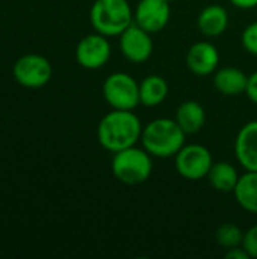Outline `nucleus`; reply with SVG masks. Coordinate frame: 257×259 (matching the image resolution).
Instances as JSON below:
<instances>
[{
    "instance_id": "f257e3e1",
    "label": "nucleus",
    "mask_w": 257,
    "mask_h": 259,
    "mask_svg": "<svg viewBox=\"0 0 257 259\" xmlns=\"http://www.w3.org/2000/svg\"><path fill=\"white\" fill-rule=\"evenodd\" d=\"M142 127L139 117L133 114V111L112 109L100 120L97 140L105 150L117 153L136 146V143L141 141Z\"/></svg>"
},
{
    "instance_id": "f03ea898",
    "label": "nucleus",
    "mask_w": 257,
    "mask_h": 259,
    "mask_svg": "<svg viewBox=\"0 0 257 259\" xmlns=\"http://www.w3.org/2000/svg\"><path fill=\"white\" fill-rule=\"evenodd\" d=\"M186 134L171 118H156L142 127V147L156 158H171L185 146Z\"/></svg>"
},
{
    "instance_id": "7ed1b4c3",
    "label": "nucleus",
    "mask_w": 257,
    "mask_h": 259,
    "mask_svg": "<svg viewBox=\"0 0 257 259\" xmlns=\"http://www.w3.org/2000/svg\"><path fill=\"white\" fill-rule=\"evenodd\" d=\"M89 21L95 32L108 38L120 36L133 24V11L127 0H95L89 11Z\"/></svg>"
},
{
    "instance_id": "20e7f679",
    "label": "nucleus",
    "mask_w": 257,
    "mask_h": 259,
    "mask_svg": "<svg viewBox=\"0 0 257 259\" xmlns=\"http://www.w3.org/2000/svg\"><path fill=\"white\" fill-rule=\"evenodd\" d=\"M112 173L117 181L124 185L135 187L144 184L153 171L151 155L142 147H129L121 152L114 153L111 162Z\"/></svg>"
},
{
    "instance_id": "39448f33",
    "label": "nucleus",
    "mask_w": 257,
    "mask_h": 259,
    "mask_svg": "<svg viewBox=\"0 0 257 259\" xmlns=\"http://www.w3.org/2000/svg\"><path fill=\"white\" fill-rule=\"evenodd\" d=\"M103 97L112 109L133 111L141 105L139 83L127 73H112L103 82Z\"/></svg>"
},
{
    "instance_id": "423d86ee",
    "label": "nucleus",
    "mask_w": 257,
    "mask_h": 259,
    "mask_svg": "<svg viewBox=\"0 0 257 259\" xmlns=\"http://www.w3.org/2000/svg\"><path fill=\"white\" fill-rule=\"evenodd\" d=\"M52 74L53 68L50 61L38 53H26L20 56L12 67V76L15 82L27 90L45 87L50 82Z\"/></svg>"
},
{
    "instance_id": "0eeeda50",
    "label": "nucleus",
    "mask_w": 257,
    "mask_h": 259,
    "mask_svg": "<svg viewBox=\"0 0 257 259\" xmlns=\"http://www.w3.org/2000/svg\"><path fill=\"white\" fill-rule=\"evenodd\" d=\"M176 171L186 181H201L208 178L214 165L211 150L203 144H185L174 156Z\"/></svg>"
},
{
    "instance_id": "6e6552de",
    "label": "nucleus",
    "mask_w": 257,
    "mask_h": 259,
    "mask_svg": "<svg viewBox=\"0 0 257 259\" xmlns=\"http://www.w3.org/2000/svg\"><path fill=\"white\" fill-rule=\"evenodd\" d=\"M112 47L108 36L95 32L83 36L76 46V61L82 68L98 70L111 59Z\"/></svg>"
},
{
    "instance_id": "1a4fd4ad",
    "label": "nucleus",
    "mask_w": 257,
    "mask_h": 259,
    "mask_svg": "<svg viewBox=\"0 0 257 259\" xmlns=\"http://www.w3.org/2000/svg\"><path fill=\"white\" fill-rule=\"evenodd\" d=\"M120 50L123 56L133 64H142L153 53L151 33L139 27L135 21L120 35Z\"/></svg>"
},
{
    "instance_id": "9d476101",
    "label": "nucleus",
    "mask_w": 257,
    "mask_h": 259,
    "mask_svg": "<svg viewBox=\"0 0 257 259\" xmlns=\"http://www.w3.org/2000/svg\"><path fill=\"white\" fill-rule=\"evenodd\" d=\"M171 18V6L167 0H139L133 21L150 33H158L167 27Z\"/></svg>"
},
{
    "instance_id": "9b49d317",
    "label": "nucleus",
    "mask_w": 257,
    "mask_h": 259,
    "mask_svg": "<svg viewBox=\"0 0 257 259\" xmlns=\"http://www.w3.org/2000/svg\"><path fill=\"white\" fill-rule=\"evenodd\" d=\"M186 65L197 76H209L220 65V52L209 41L192 44L186 53Z\"/></svg>"
},
{
    "instance_id": "f8f14e48",
    "label": "nucleus",
    "mask_w": 257,
    "mask_h": 259,
    "mask_svg": "<svg viewBox=\"0 0 257 259\" xmlns=\"http://www.w3.org/2000/svg\"><path fill=\"white\" fill-rule=\"evenodd\" d=\"M235 156L245 171H257V120L239 129L235 140Z\"/></svg>"
},
{
    "instance_id": "ddd939ff",
    "label": "nucleus",
    "mask_w": 257,
    "mask_h": 259,
    "mask_svg": "<svg viewBox=\"0 0 257 259\" xmlns=\"http://www.w3.org/2000/svg\"><path fill=\"white\" fill-rule=\"evenodd\" d=\"M197 26L200 32L208 38L220 36L229 27V12L220 5H209L200 12Z\"/></svg>"
},
{
    "instance_id": "4468645a",
    "label": "nucleus",
    "mask_w": 257,
    "mask_h": 259,
    "mask_svg": "<svg viewBox=\"0 0 257 259\" xmlns=\"http://www.w3.org/2000/svg\"><path fill=\"white\" fill-rule=\"evenodd\" d=\"M248 76L236 67H223L215 71L214 87L224 96H239L247 90Z\"/></svg>"
},
{
    "instance_id": "2eb2a0df",
    "label": "nucleus",
    "mask_w": 257,
    "mask_h": 259,
    "mask_svg": "<svg viewBox=\"0 0 257 259\" xmlns=\"http://www.w3.org/2000/svg\"><path fill=\"white\" fill-rule=\"evenodd\" d=\"M174 120L186 135H194L203 129L206 123V111L198 102L186 100L179 105Z\"/></svg>"
},
{
    "instance_id": "dca6fc26",
    "label": "nucleus",
    "mask_w": 257,
    "mask_h": 259,
    "mask_svg": "<svg viewBox=\"0 0 257 259\" xmlns=\"http://www.w3.org/2000/svg\"><path fill=\"white\" fill-rule=\"evenodd\" d=\"M168 96V82L159 74H150L139 83V102L145 108H155L165 102Z\"/></svg>"
},
{
    "instance_id": "f3484780",
    "label": "nucleus",
    "mask_w": 257,
    "mask_h": 259,
    "mask_svg": "<svg viewBox=\"0 0 257 259\" xmlns=\"http://www.w3.org/2000/svg\"><path fill=\"white\" fill-rule=\"evenodd\" d=\"M233 194L244 211L257 214V171H245L239 176Z\"/></svg>"
},
{
    "instance_id": "a211bd4d",
    "label": "nucleus",
    "mask_w": 257,
    "mask_h": 259,
    "mask_svg": "<svg viewBox=\"0 0 257 259\" xmlns=\"http://www.w3.org/2000/svg\"><path fill=\"white\" fill-rule=\"evenodd\" d=\"M208 181L211 187L220 193H233L239 181V175L238 170L230 162L220 161V162H214V165L211 167Z\"/></svg>"
},
{
    "instance_id": "6ab92c4d",
    "label": "nucleus",
    "mask_w": 257,
    "mask_h": 259,
    "mask_svg": "<svg viewBox=\"0 0 257 259\" xmlns=\"http://www.w3.org/2000/svg\"><path fill=\"white\" fill-rule=\"evenodd\" d=\"M244 234L245 232H242V229L238 225H235V223H224V225H221L217 229L215 240H217V243L221 247H224L226 250H229V249L242 246Z\"/></svg>"
},
{
    "instance_id": "aec40b11",
    "label": "nucleus",
    "mask_w": 257,
    "mask_h": 259,
    "mask_svg": "<svg viewBox=\"0 0 257 259\" xmlns=\"http://www.w3.org/2000/svg\"><path fill=\"white\" fill-rule=\"evenodd\" d=\"M241 41H242V46L244 49L253 55L257 56V21L248 24L244 32H242V36H241Z\"/></svg>"
},
{
    "instance_id": "412c9836",
    "label": "nucleus",
    "mask_w": 257,
    "mask_h": 259,
    "mask_svg": "<svg viewBox=\"0 0 257 259\" xmlns=\"http://www.w3.org/2000/svg\"><path fill=\"white\" fill-rule=\"evenodd\" d=\"M242 247L247 250L250 258L257 259V225L251 226L245 234H244V241Z\"/></svg>"
},
{
    "instance_id": "4be33fe9",
    "label": "nucleus",
    "mask_w": 257,
    "mask_h": 259,
    "mask_svg": "<svg viewBox=\"0 0 257 259\" xmlns=\"http://www.w3.org/2000/svg\"><path fill=\"white\" fill-rule=\"evenodd\" d=\"M247 97L257 105V71L251 73L248 76V82H247V90H245Z\"/></svg>"
},
{
    "instance_id": "5701e85b",
    "label": "nucleus",
    "mask_w": 257,
    "mask_h": 259,
    "mask_svg": "<svg viewBox=\"0 0 257 259\" xmlns=\"http://www.w3.org/2000/svg\"><path fill=\"white\" fill-rule=\"evenodd\" d=\"M226 258L227 259H251L250 255L247 253V250L242 247V246H238V247H233V249H229L227 253H226Z\"/></svg>"
},
{
    "instance_id": "b1692460",
    "label": "nucleus",
    "mask_w": 257,
    "mask_h": 259,
    "mask_svg": "<svg viewBox=\"0 0 257 259\" xmlns=\"http://www.w3.org/2000/svg\"><path fill=\"white\" fill-rule=\"evenodd\" d=\"M230 3L239 9H253L257 6V0H230Z\"/></svg>"
},
{
    "instance_id": "393cba45",
    "label": "nucleus",
    "mask_w": 257,
    "mask_h": 259,
    "mask_svg": "<svg viewBox=\"0 0 257 259\" xmlns=\"http://www.w3.org/2000/svg\"><path fill=\"white\" fill-rule=\"evenodd\" d=\"M167 2H168V3H171V2H174V0H167Z\"/></svg>"
}]
</instances>
